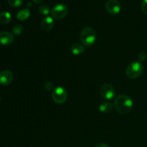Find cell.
Instances as JSON below:
<instances>
[{
	"label": "cell",
	"mask_w": 147,
	"mask_h": 147,
	"mask_svg": "<svg viewBox=\"0 0 147 147\" xmlns=\"http://www.w3.org/2000/svg\"><path fill=\"white\" fill-rule=\"evenodd\" d=\"M115 109L121 114H128L134 106L133 100L126 95H120L115 98L113 103Z\"/></svg>",
	"instance_id": "6da1fadb"
},
{
	"label": "cell",
	"mask_w": 147,
	"mask_h": 147,
	"mask_svg": "<svg viewBox=\"0 0 147 147\" xmlns=\"http://www.w3.org/2000/svg\"><path fill=\"white\" fill-rule=\"evenodd\" d=\"M80 40L83 45L90 47L94 44L96 40V31L92 27H84L80 32Z\"/></svg>",
	"instance_id": "7a4b0ae2"
},
{
	"label": "cell",
	"mask_w": 147,
	"mask_h": 147,
	"mask_svg": "<svg viewBox=\"0 0 147 147\" xmlns=\"http://www.w3.org/2000/svg\"><path fill=\"white\" fill-rule=\"evenodd\" d=\"M144 72V65L139 61H134L129 63L126 70V74L131 79L140 77Z\"/></svg>",
	"instance_id": "3957f363"
},
{
	"label": "cell",
	"mask_w": 147,
	"mask_h": 147,
	"mask_svg": "<svg viewBox=\"0 0 147 147\" xmlns=\"http://www.w3.org/2000/svg\"><path fill=\"white\" fill-rule=\"evenodd\" d=\"M52 98L57 104H63L67 98V92L63 87L55 88L52 93Z\"/></svg>",
	"instance_id": "277c9868"
},
{
	"label": "cell",
	"mask_w": 147,
	"mask_h": 147,
	"mask_svg": "<svg viewBox=\"0 0 147 147\" xmlns=\"http://www.w3.org/2000/svg\"><path fill=\"white\" fill-rule=\"evenodd\" d=\"M50 13L53 18L56 20H62L68 14V8L64 4H57L52 8Z\"/></svg>",
	"instance_id": "5b68a950"
},
{
	"label": "cell",
	"mask_w": 147,
	"mask_h": 147,
	"mask_svg": "<svg viewBox=\"0 0 147 147\" xmlns=\"http://www.w3.org/2000/svg\"><path fill=\"white\" fill-rule=\"evenodd\" d=\"M100 93L103 98L106 100H112L115 96V88L111 84L106 83L100 87Z\"/></svg>",
	"instance_id": "8992f818"
},
{
	"label": "cell",
	"mask_w": 147,
	"mask_h": 147,
	"mask_svg": "<svg viewBox=\"0 0 147 147\" xmlns=\"http://www.w3.org/2000/svg\"><path fill=\"white\" fill-rule=\"evenodd\" d=\"M121 4L117 0H108L106 4V9L111 14H117L121 11Z\"/></svg>",
	"instance_id": "52a82bcc"
},
{
	"label": "cell",
	"mask_w": 147,
	"mask_h": 147,
	"mask_svg": "<svg viewBox=\"0 0 147 147\" xmlns=\"http://www.w3.org/2000/svg\"><path fill=\"white\" fill-rule=\"evenodd\" d=\"M13 80V74L10 70H4L0 72V84L1 86H8Z\"/></svg>",
	"instance_id": "ba28073f"
},
{
	"label": "cell",
	"mask_w": 147,
	"mask_h": 147,
	"mask_svg": "<svg viewBox=\"0 0 147 147\" xmlns=\"http://www.w3.org/2000/svg\"><path fill=\"white\" fill-rule=\"evenodd\" d=\"M14 37L12 33L9 32H0V45H9L14 42Z\"/></svg>",
	"instance_id": "9c48e42d"
},
{
	"label": "cell",
	"mask_w": 147,
	"mask_h": 147,
	"mask_svg": "<svg viewBox=\"0 0 147 147\" xmlns=\"http://www.w3.org/2000/svg\"><path fill=\"white\" fill-rule=\"evenodd\" d=\"M54 20L53 17L50 16L45 17L41 22V27L44 31H50L54 27Z\"/></svg>",
	"instance_id": "30bf717a"
},
{
	"label": "cell",
	"mask_w": 147,
	"mask_h": 147,
	"mask_svg": "<svg viewBox=\"0 0 147 147\" xmlns=\"http://www.w3.org/2000/svg\"><path fill=\"white\" fill-rule=\"evenodd\" d=\"M113 104L110 102H103L99 106V111L103 113H109L113 111Z\"/></svg>",
	"instance_id": "8fae6325"
},
{
	"label": "cell",
	"mask_w": 147,
	"mask_h": 147,
	"mask_svg": "<svg viewBox=\"0 0 147 147\" xmlns=\"http://www.w3.org/2000/svg\"><path fill=\"white\" fill-rule=\"evenodd\" d=\"M70 51H71L72 54L74 55H80L84 53L85 47L79 43H76L71 46Z\"/></svg>",
	"instance_id": "7c38bea8"
},
{
	"label": "cell",
	"mask_w": 147,
	"mask_h": 147,
	"mask_svg": "<svg viewBox=\"0 0 147 147\" xmlns=\"http://www.w3.org/2000/svg\"><path fill=\"white\" fill-rule=\"evenodd\" d=\"M30 16V11L29 9H23L19 11L17 14V20L20 21H24L28 19Z\"/></svg>",
	"instance_id": "4fadbf2b"
},
{
	"label": "cell",
	"mask_w": 147,
	"mask_h": 147,
	"mask_svg": "<svg viewBox=\"0 0 147 147\" xmlns=\"http://www.w3.org/2000/svg\"><path fill=\"white\" fill-rule=\"evenodd\" d=\"M11 20V15L9 11H2L0 13V23L8 24Z\"/></svg>",
	"instance_id": "5bb4252c"
},
{
	"label": "cell",
	"mask_w": 147,
	"mask_h": 147,
	"mask_svg": "<svg viewBox=\"0 0 147 147\" xmlns=\"http://www.w3.org/2000/svg\"><path fill=\"white\" fill-rule=\"evenodd\" d=\"M51 10H50V7L47 5H41L39 7V12L44 16H47L50 13Z\"/></svg>",
	"instance_id": "9a60e30c"
},
{
	"label": "cell",
	"mask_w": 147,
	"mask_h": 147,
	"mask_svg": "<svg viewBox=\"0 0 147 147\" xmlns=\"http://www.w3.org/2000/svg\"><path fill=\"white\" fill-rule=\"evenodd\" d=\"M23 32V27L21 24H16L12 28V34L15 35H20Z\"/></svg>",
	"instance_id": "2e32d148"
},
{
	"label": "cell",
	"mask_w": 147,
	"mask_h": 147,
	"mask_svg": "<svg viewBox=\"0 0 147 147\" xmlns=\"http://www.w3.org/2000/svg\"><path fill=\"white\" fill-rule=\"evenodd\" d=\"M7 2L12 7H20L22 5L23 0H7Z\"/></svg>",
	"instance_id": "e0dca14e"
},
{
	"label": "cell",
	"mask_w": 147,
	"mask_h": 147,
	"mask_svg": "<svg viewBox=\"0 0 147 147\" xmlns=\"http://www.w3.org/2000/svg\"><path fill=\"white\" fill-rule=\"evenodd\" d=\"M146 57L147 55L145 52H141V53H139V55H138V61H139L140 63H142V62L146 60Z\"/></svg>",
	"instance_id": "ac0fdd59"
},
{
	"label": "cell",
	"mask_w": 147,
	"mask_h": 147,
	"mask_svg": "<svg viewBox=\"0 0 147 147\" xmlns=\"http://www.w3.org/2000/svg\"><path fill=\"white\" fill-rule=\"evenodd\" d=\"M141 7H142V11L147 15V0H142Z\"/></svg>",
	"instance_id": "d6986e66"
},
{
	"label": "cell",
	"mask_w": 147,
	"mask_h": 147,
	"mask_svg": "<svg viewBox=\"0 0 147 147\" xmlns=\"http://www.w3.org/2000/svg\"><path fill=\"white\" fill-rule=\"evenodd\" d=\"M45 89H47V90H53V88H54V84H53L52 82L48 81L47 82V83H45Z\"/></svg>",
	"instance_id": "ffe728a7"
},
{
	"label": "cell",
	"mask_w": 147,
	"mask_h": 147,
	"mask_svg": "<svg viewBox=\"0 0 147 147\" xmlns=\"http://www.w3.org/2000/svg\"><path fill=\"white\" fill-rule=\"evenodd\" d=\"M96 147H110V146L105 143H100L96 145Z\"/></svg>",
	"instance_id": "44dd1931"
},
{
	"label": "cell",
	"mask_w": 147,
	"mask_h": 147,
	"mask_svg": "<svg viewBox=\"0 0 147 147\" xmlns=\"http://www.w3.org/2000/svg\"><path fill=\"white\" fill-rule=\"evenodd\" d=\"M32 1H34V3H37V4H39V3L42 2V1H44V0H32Z\"/></svg>",
	"instance_id": "7402d4cb"
},
{
	"label": "cell",
	"mask_w": 147,
	"mask_h": 147,
	"mask_svg": "<svg viewBox=\"0 0 147 147\" xmlns=\"http://www.w3.org/2000/svg\"><path fill=\"white\" fill-rule=\"evenodd\" d=\"M0 101H1V97H0Z\"/></svg>",
	"instance_id": "603a6c76"
}]
</instances>
